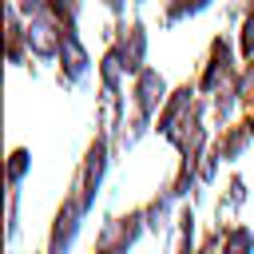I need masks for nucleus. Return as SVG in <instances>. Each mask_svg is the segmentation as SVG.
I'll return each instance as SVG.
<instances>
[{
    "mask_svg": "<svg viewBox=\"0 0 254 254\" xmlns=\"http://www.w3.org/2000/svg\"><path fill=\"white\" fill-rule=\"evenodd\" d=\"M107 167H111V139H107L103 131H95V139L87 143V151H83V159H79V171H75V179H71V187H75V194H79V202H83L87 214H91V206H95V198H99V187H103Z\"/></svg>",
    "mask_w": 254,
    "mask_h": 254,
    "instance_id": "1",
    "label": "nucleus"
},
{
    "mask_svg": "<svg viewBox=\"0 0 254 254\" xmlns=\"http://www.w3.org/2000/svg\"><path fill=\"white\" fill-rule=\"evenodd\" d=\"M91 75V52L79 40L75 20H60V87H79Z\"/></svg>",
    "mask_w": 254,
    "mask_h": 254,
    "instance_id": "2",
    "label": "nucleus"
},
{
    "mask_svg": "<svg viewBox=\"0 0 254 254\" xmlns=\"http://www.w3.org/2000/svg\"><path fill=\"white\" fill-rule=\"evenodd\" d=\"M87 210L75 194V187L64 190V202L56 206V218H52V230H48V250L44 254H71L75 238H79V226H83Z\"/></svg>",
    "mask_w": 254,
    "mask_h": 254,
    "instance_id": "3",
    "label": "nucleus"
},
{
    "mask_svg": "<svg viewBox=\"0 0 254 254\" xmlns=\"http://www.w3.org/2000/svg\"><path fill=\"white\" fill-rule=\"evenodd\" d=\"M230 79H238L234 75V52H230V36H214L210 40V48H206V67H202V79H198V91H206V95H218Z\"/></svg>",
    "mask_w": 254,
    "mask_h": 254,
    "instance_id": "4",
    "label": "nucleus"
},
{
    "mask_svg": "<svg viewBox=\"0 0 254 254\" xmlns=\"http://www.w3.org/2000/svg\"><path fill=\"white\" fill-rule=\"evenodd\" d=\"M167 99H171L167 79H163L155 67H147L143 75H135V83H131V103H135V119H139V123L151 127V119L167 107Z\"/></svg>",
    "mask_w": 254,
    "mask_h": 254,
    "instance_id": "5",
    "label": "nucleus"
},
{
    "mask_svg": "<svg viewBox=\"0 0 254 254\" xmlns=\"http://www.w3.org/2000/svg\"><path fill=\"white\" fill-rule=\"evenodd\" d=\"M143 230H147V214H143V210H127V214L103 222V230H99V250L127 254V250L143 238Z\"/></svg>",
    "mask_w": 254,
    "mask_h": 254,
    "instance_id": "6",
    "label": "nucleus"
},
{
    "mask_svg": "<svg viewBox=\"0 0 254 254\" xmlns=\"http://www.w3.org/2000/svg\"><path fill=\"white\" fill-rule=\"evenodd\" d=\"M115 48V56H119V64H123V75H143L147 71V28L139 24V20H131V24H123L119 28V40L111 44Z\"/></svg>",
    "mask_w": 254,
    "mask_h": 254,
    "instance_id": "7",
    "label": "nucleus"
},
{
    "mask_svg": "<svg viewBox=\"0 0 254 254\" xmlns=\"http://www.w3.org/2000/svg\"><path fill=\"white\" fill-rule=\"evenodd\" d=\"M250 139H254V131L246 127V119H242V123H230V127H222V131H218V139H214L210 155H214L218 163H238V159H242V151L250 147Z\"/></svg>",
    "mask_w": 254,
    "mask_h": 254,
    "instance_id": "8",
    "label": "nucleus"
},
{
    "mask_svg": "<svg viewBox=\"0 0 254 254\" xmlns=\"http://www.w3.org/2000/svg\"><path fill=\"white\" fill-rule=\"evenodd\" d=\"M175 202H179V198L171 194V187H163V194H155V198L143 206L151 234H167V230H171V206H175Z\"/></svg>",
    "mask_w": 254,
    "mask_h": 254,
    "instance_id": "9",
    "label": "nucleus"
},
{
    "mask_svg": "<svg viewBox=\"0 0 254 254\" xmlns=\"http://www.w3.org/2000/svg\"><path fill=\"white\" fill-rule=\"evenodd\" d=\"M222 254H254V230L250 226H226V238H222Z\"/></svg>",
    "mask_w": 254,
    "mask_h": 254,
    "instance_id": "10",
    "label": "nucleus"
},
{
    "mask_svg": "<svg viewBox=\"0 0 254 254\" xmlns=\"http://www.w3.org/2000/svg\"><path fill=\"white\" fill-rule=\"evenodd\" d=\"M28 171H32V151L28 147H16L8 155V190H20V183H24Z\"/></svg>",
    "mask_w": 254,
    "mask_h": 254,
    "instance_id": "11",
    "label": "nucleus"
},
{
    "mask_svg": "<svg viewBox=\"0 0 254 254\" xmlns=\"http://www.w3.org/2000/svg\"><path fill=\"white\" fill-rule=\"evenodd\" d=\"M175 222H179V246H175V254H198L194 250V206H183Z\"/></svg>",
    "mask_w": 254,
    "mask_h": 254,
    "instance_id": "12",
    "label": "nucleus"
},
{
    "mask_svg": "<svg viewBox=\"0 0 254 254\" xmlns=\"http://www.w3.org/2000/svg\"><path fill=\"white\" fill-rule=\"evenodd\" d=\"M246 202V179L242 175H230V187H226V198L218 202V222H222V210H234Z\"/></svg>",
    "mask_w": 254,
    "mask_h": 254,
    "instance_id": "13",
    "label": "nucleus"
},
{
    "mask_svg": "<svg viewBox=\"0 0 254 254\" xmlns=\"http://www.w3.org/2000/svg\"><path fill=\"white\" fill-rule=\"evenodd\" d=\"M242 60L246 67L254 64V4L246 8V20H242Z\"/></svg>",
    "mask_w": 254,
    "mask_h": 254,
    "instance_id": "14",
    "label": "nucleus"
},
{
    "mask_svg": "<svg viewBox=\"0 0 254 254\" xmlns=\"http://www.w3.org/2000/svg\"><path fill=\"white\" fill-rule=\"evenodd\" d=\"M206 8H210L206 0H198V4H167L163 20H167V24H175V20H183V16H198V12H206Z\"/></svg>",
    "mask_w": 254,
    "mask_h": 254,
    "instance_id": "15",
    "label": "nucleus"
},
{
    "mask_svg": "<svg viewBox=\"0 0 254 254\" xmlns=\"http://www.w3.org/2000/svg\"><path fill=\"white\" fill-rule=\"evenodd\" d=\"M91 254H111V250H91Z\"/></svg>",
    "mask_w": 254,
    "mask_h": 254,
    "instance_id": "16",
    "label": "nucleus"
}]
</instances>
